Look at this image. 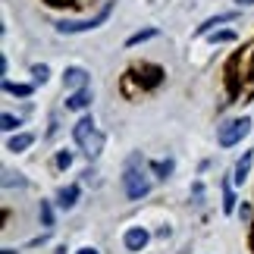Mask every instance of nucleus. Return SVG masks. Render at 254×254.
<instances>
[{"label":"nucleus","mask_w":254,"mask_h":254,"mask_svg":"<svg viewBox=\"0 0 254 254\" xmlns=\"http://www.w3.org/2000/svg\"><path fill=\"white\" fill-rule=\"evenodd\" d=\"M72 135H75V144H79L88 157H97V154L104 151V135H101V129L94 126L91 116H82V120L75 123Z\"/></svg>","instance_id":"1"},{"label":"nucleus","mask_w":254,"mask_h":254,"mask_svg":"<svg viewBox=\"0 0 254 254\" xmlns=\"http://www.w3.org/2000/svg\"><path fill=\"white\" fill-rule=\"evenodd\" d=\"M248 132H251V120H248V116H242V120H232V123H226V126H220L217 144H220V148H232V144H239Z\"/></svg>","instance_id":"2"},{"label":"nucleus","mask_w":254,"mask_h":254,"mask_svg":"<svg viewBox=\"0 0 254 254\" xmlns=\"http://www.w3.org/2000/svg\"><path fill=\"white\" fill-rule=\"evenodd\" d=\"M151 191V182H148V176H144L141 170H126V194H129L132 201H138V198H144V194Z\"/></svg>","instance_id":"3"},{"label":"nucleus","mask_w":254,"mask_h":254,"mask_svg":"<svg viewBox=\"0 0 254 254\" xmlns=\"http://www.w3.org/2000/svg\"><path fill=\"white\" fill-rule=\"evenodd\" d=\"M107 16H110V6H104V9H101V13H97L94 19H85V22H60V25H57V32H60V35L88 32V28H97L101 22H107Z\"/></svg>","instance_id":"4"},{"label":"nucleus","mask_w":254,"mask_h":254,"mask_svg":"<svg viewBox=\"0 0 254 254\" xmlns=\"http://www.w3.org/2000/svg\"><path fill=\"white\" fill-rule=\"evenodd\" d=\"M126 248H129V251H141L144 245H148V242H151V236H148V229H141V226H132L129 232H126Z\"/></svg>","instance_id":"5"},{"label":"nucleus","mask_w":254,"mask_h":254,"mask_svg":"<svg viewBox=\"0 0 254 254\" xmlns=\"http://www.w3.org/2000/svg\"><path fill=\"white\" fill-rule=\"evenodd\" d=\"M91 107V88H79L66 97V110H88Z\"/></svg>","instance_id":"6"},{"label":"nucleus","mask_w":254,"mask_h":254,"mask_svg":"<svg viewBox=\"0 0 254 254\" xmlns=\"http://www.w3.org/2000/svg\"><path fill=\"white\" fill-rule=\"evenodd\" d=\"M63 85L69 88V91H79V88H88V72L79 69V66H72V69H66L63 75Z\"/></svg>","instance_id":"7"},{"label":"nucleus","mask_w":254,"mask_h":254,"mask_svg":"<svg viewBox=\"0 0 254 254\" xmlns=\"http://www.w3.org/2000/svg\"><path fill=\"white\" fill-rule=\"evenodd\" d=\"M251 157H254V154H251V151H245V154H242V160L236 163V176H232V182H236V185H242V182L248 179V170H251Z\"/></svg>","instance_id":"8"},{"label":"nucleus","mask_w":254,"mask_h":254,"mask_svg":"<svg viewBox=\"0 0 254 254\" xmlns=\"http://www.w3.org/2000/svg\"><path fill=\"white\" fill-rule=\"evenodd\" d=\"M32 144H35V135H13V138H9V144H6V151L19 154V151L32 148Z\"/></svg>","instance_id":"9"},{"label":"nucleus","mask_w":254,"mask_h":254,"mask_svg":"<svg viewBox=\"0 0 254 254\" xmlns=\"http://www.w3.org/2000/svg\"><path fill=\"white\" fill-rule=\"evenodd\" d=\"M75 201H79V185H69V189L60 191V207H63V210L75 207Z\"/></svg>","instance_id":"10"},{"label":"nucleus","mask_w":254,"mask_h":254,"mask_svg":"<svg viewBox=\"0 0 254 254\" xmlns=\"http://www.w3.org/2000/svg\"><path fill=\"white\" fill-rule=\"evenodd\" d=\"M229 19H236V13H220V16H213V19H207L201 28H198V35H207L213 25H220V22H229Z\"/></svg>","instance_id":"11"},{"label":"nucleus","mask_w":254,"mask_h":254,"mask_svg":"<svg viewBox=\"0 0 254 254\" xmlns=\"http://www.w3.org/2000/svg\"><path fill=\"white\" fill-rule=\"evenodd\" d=\"M3 91H6V94H16V97H28V94H32V85H16V82H3Z\"/></svg>","instance_id":"12"},{"label":"nucleus","mask_w":254,"mask_h":254,"mask_svg":"<svg viewBox=\"0 0 254 254\" xmlns=\"http://www.w3.org/2000/svg\"><path fill=\"white\" fill-rule=\"evenodd\" d=\"M154 35H157V28H144V32H138V35H132V38H129V41H126V44H129V47H135V44L148 41V38H154Z\"/></svg>","instance_id":"13"},{"label":"nucleus","mask_w":254,"mask_h":254,"mask_svg":"<svg viewBox=\"0 0 254 254\" xmlns=\"http://www.w3.org/2000/svg\"><path fill=\"white\" fill-rule=\"evenodd\" d=\"M38 213H41L44 226H54V213H51V204H47V201H41V210H38Z\"/></svg>","instance_id":"14"},{"label":"nucleus","mask_w":254,"mask_h":254,"mask_svg":"<svg viewBox=\"0 0 254 254\" xmlns=\"http://www.w3.org/2000/svg\"><path fill=\"white\" fill-rule=\"evenodd\" d=\"M223 210H226V213H232V210H236V194H232L229 189L223 191Z\"/></svg>","instance_id":"15"},{"label":"nucleus","mask_w":254,"mask_h":254,"mask_svg":"<svg viewBox=\"0 0 254 254\" xmlns=\"http://www.w3.org/2000/svg\"><path fill=\"white\" fill-rule=\"evenodd\" d=\"M0 123H3V129H6V132H13L16 126H19V120H16L13 113H3V116H0Z\"/></svg>","instance_id":"16"},{"label":"nucleus","mask_w":254,"mask_h":254,"mask_svg":"<svg viewBox=\"0 0 254 254\" xmlns=\"http://www.w3.org/2000/svg\"><path fill=\"white\" fill-rule=\"evenodd\" d=\"M32 75L38 82H47V75H51V69H47V66H32Z\"/></svg>","instance_id":"17"},{"label":"nucleus","mask_w":254,"mask_h":254,"mask_svg":"<svg viewBox=\"0 0 254 254\" xmlns=\"http://www.w3.org/2000/svg\"><path fill=\"white\" fill-rule=\"evenodd\" d=\"M154 170H157V173L163 176V179H167V176L173 173V160H163V163H154Z\"/></svg>","instance_id":"18"},{"label":"nucleus","mask_w":254,"mask_h":254,"mask_svg":"<svg viewBox=\"0 0 254 254\" xmlns=\"http://www.w3.org/2000/svg\"><path fill=\"white\" fill-rule=\"evenodd\" d=\"M69 163H72V154H69V151L57 154V167H63V170H66V167H69Z\"/></svg>","instance_id":"19"},{"label":"nucleus","mask_w":254,"mask_h":254,"mask_svg":"<svg viewBox=\"0 0 254 254\" xmlns=\"http://www.w3.org/2000/svg\"><path fill=\"white\" fill-rule=\"evenodd\" d=\"M210 41H213V44H217V41H236V32H217Z\"/></svg>","instance_id":"20"},{"label":"nucleus","mask_w":254,"mask_h":254,"mask_svg":"<svg viewBox=\"0 0 254 254\" xmlns=\"http://www.w3.org/2000/svg\"><path fill=\"white\" fill-rule=\"evenodd\" d=\"M75 254H97L94 248H82V251H75Z\"/></svg>","instance_id":"21"},{"label":"nucleus","mask_w":254,"mask_h":254,"mask_svg":"<svg viewBox=\"0 0 254 254\" xmlns=\"http://www.w3.org/2000/svg\"><path fill=\"white\" fill-rule=\"evenodd\" d=\"M239 3H254V0H239Z\"/></svg>","instance_id":"22"}]
</instances>
